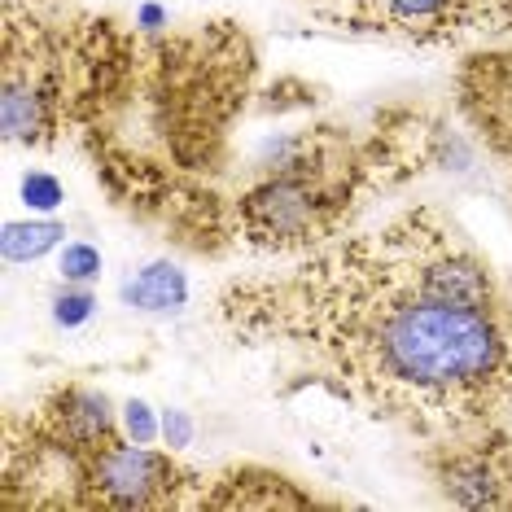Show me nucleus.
Segmentation results:
<instances>
[{
    "instance_id": "obj_10",
    "label": "nucleus",
    "mask_w": 512,
    "mask_h": 512,
    "mask_svg": "<svg viewBox=\"0 0 512 512\" xmlns=\"http://www.w3.org/2000/svg\"><path fill=\"white\" fill-rule=\"evenodd\" d=\"M123 302L136 311H149V316H176V311H184V302H189V281H184V272L176 263L158 259L141 267L132 281H123Z\"/></svg>"
},
{
    "instance_id": "obj_9",
    "label": "nucleus",
    "mask_w": 512,
    "mask_h": 512,
    "mask_svg": "<svg viewBox=\"0 0 512 512\" xmlns=\"http://www.w3.org/2000/svg\"><path fill=\"white\" fill-rule=\"evenodd\" d=\"M197 508H250V512H267V508H316V499L307 491H298L289 477L272 473V469H232L224 477H215L211 486L202 491V504Z\"/></svg>"
},
{
    "instance_id": "obj_15",
    "label": "nucleus",
    "mask_w": 512,
    "mask_h": 512,
    "mask_svg": "<svg viewBox=\"0 0 512 512\" xmlns=\"http://www.w3.org/2000/svg\"><path fill=\"white\" fill-rule=\"evenodd\" d=\"M92 311H97V298H92L84 285H66L62 294H53V324L57 329H79V324L92 320Z\"/></svg>"
},
{
    "instance_id": "obj_14",
    "label": "nucleus",
    "mask_w": 512,
    "mask_h": 512,
    "mask_svg": "<svg viewBox=\"0 0 512 512\" xmlns=\"http://www.w3.org/2000/svg\"><path fill=\"white\" fill-rule=\"evenodd\" d=\"M57 267H62L66 285H92L101 276V250L88 246V241H71L62 250V259H57Z\"/></svg>"
},
{
    "instance_id": "obj_12",
    "label": "nucleus",
    "mask_w": 512,
    "mask_h": 512,
    "mask_svg": "<svg viewBox=\"0 0 512 512\" xmlns=\"http://www.w3.org/2000/svg\"><path fill=\"white\" fill-rule=\"evenodd\" d=\"M464 36H504L512 31V0H460Z\"/></svg>"
},
{
    "instance_id": "obj_5",
    "label": "nucleus",
    "mask_w": 512,
    "mask_h": 512,
    "mask_svg": "<svg viewBox=\"0 0 512 512\" xmlns=\"http://www.w3.org/2000/svg\"><path fill=\"white\" fill-rule=\"evenodd\" d=\"M425 464L447 504L512 512V434L499 425L438 438Z\"/></svg>"
},
{
    "instance_id": "obj_8",
    "label": "nucleus",
    "mask_w": 512,
    "mask_h": 512,
    "mask_svg": "<svg viewBox=\"0 0 512 512\" xmlns=\"http://www.w3.org/2000/svg\"><path fill=\"white\" fill-rule=\"evenodd\" d=\"M460 110L482 141L512 162V53H477L460 71Z\"/></svg>"
},
{
    "instance_id": "obj_17",
    "label": "nucleus",
    "mask_w": 512,
    "mask_h": 512,
    "mask_svg": "<svg viewBox=\"0 0 512 512\" xmlns=\"http://www.w3.org/2000/svg\"><path fill=\"white\" fill-rule=\"evenodd\" d=\"M162 438H167V447L171 451H184L193 442V421H189V412H180V407H167L162 412Z\"/></svg>"
},
{
    "instance_id": "obj_13",
    "label": "nucleus",
    "mask_w": 512,
    "mask_h": 512,
    "mask_svg": "<svg viewBox=\"0 0 512 512\" xmlns=\"http://www.w3.org/2000/svg\"><path fill=\"white\" fill-rule=\"evenodd\" d=\"M18 193H22V206H27V211H40V215H53L57 206L66 202V189L53 171H27L18 184Z\"/></svg>"
},
{
    "instance_id": "obj_1",
    "label": "nucleus",
    "mask_w": 512,
    "mask_h": 512,
    "mask_svg": "<svg viewBox=\"0 0 512 512\" xmlns=\"http://www.w3.org/2000/svg\"><path fill=\"white\" fill-rule=\"evenodd\" d=\"M219 311L237 337L407 434H469L512 407V294L429 206L329 241L285 276L228 285Z\"/></svg>"
},
{
    "instance_id": "obj_7",
    "label": "nucleus",
    "mask_w": 512,
    "mask_h": 512,
    "mask_svg": "<svg viewBox=\"0 0 512 512\" xmlns=\"http://www.w3.org/2000/svg\"><path fill=\"white\" fill-rule=\"evenodd\" d=\"M31 425H36L53 447H62L66 456H75L79 464H88L92 456H101L106 447L127 438L110 394L79 386V381L44 394V403L31 412Z\"/></svg>"
},
{
    "instance_id": "obj_16",
    "label": "nucleus",
    "mask_w": 512,
    "mask_h": 512,
    "mask_svg": "<svg viewBox=\"0 0 512 512\" xmlns=\"http://www.w3.org/2000/svg\"><path fill=\"white\" fill-rule=\"evenodd\" d=\"M119 421H123V434L132 438V442H154L162 434V421H154V407H149L145 399H132V403H123V412H119Z\"/></svg>"
},
{
    "instance_id": "obj_3",
    "label": "nucleus",
    "mask_w": 512,
    "mask_h": 512,
    "mask_svg": "<svg viewBox=\"0 0 512 512\" xmlns=\"http://www.w3.org/2000/svg\"><path fill=\"white\" fill-rule=\"evenodd\" d=\"M75 101V49L71 22L44 18L5 0V36H0V132L9 145L53 149L71 132Z\"/></svg>"
},
{
    "instance_id": "obj_4",
    "label": "nucleus",
    "mask_w": 512,
    "mask_h": 512,
    "mask_svg": "<svg viewBox=\"0 0 512 512\" xmlns=\"http://www.w3.org/2000/svg\"><path fill=\"white\" fill-rule=\"evenodd\" d=\"M202 477L180 464L171 451H154L145 442H114L84 464L79 508L106 512H167L202 504Z\"/></svg>"
},
{
    "instance_id": "obj_6",
    "label": "nucleus",
    "mask_w": 512,
    "mask_h": 512,
    "mask_svg": "<svg viewBox=\"0 0 512 512\" xmlns=\"http://www.w3.org/2000/svg\"><path fill=\"white\" fill-rule=\"evenodd\" d=\"M311 14L337 27L364 31L407 44H451L464 40L460 0H302Z\"/></svg>"
},
{
    "instance_id": "obj_2",
    "label": "nucleus",
    "mask_w": 512,
    "mask_h": 512,
    "mask_svg": "<svg viewBox=\"0 0 512 512\" xmlns=\"http://www.w3.org/2000/svg\"><path fill=\"white\" fill-rule=\"evenodd\" d=\"M71 49V132L88 141L114 202L162 224L189 250L237 246L211 176L259 66L246 31L206 22L154 36L110 18H71Z\"/></svg>"
},
{
    "instance_id": "obj_11",
    "label": "nucleus",
    "mask_w": 512,
    "mask_h": 512,
    "mask_svg": "<svg viewBox=\"0 0 512 512\" xmlns=\"http://www.w3.org/2000/svg\"><path fill=\"white\" fill-rule=\"evenodd\" d=\"M62 237L66 228L57 219H9L0 232V254H5V263H36L49 250H57Z\"/></svg>"
}]
</instances>
